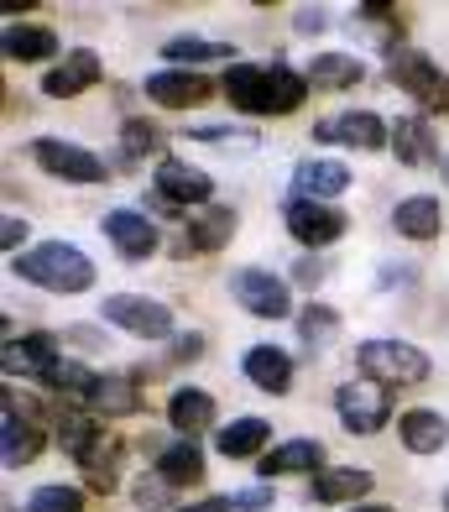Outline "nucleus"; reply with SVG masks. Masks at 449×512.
<instances>
[{
	"instance_id": "nucleus-1",
	"label": "nucleus",
	"mask_w": 449,
	"mask_h": 512,
	"mask_svg": "<svg viewBox=\"0 0 449 512\" xmlns=\"http://www.w3.org/2000/svg\"><path fill=\"white\" fill-rule=\"evenodd\" d=\"M303 95H309V79L293 74L288 63H272V68H256V63H230L225 74V100L246 115H282V110H298Z\"/></svg>"
},
{
	"instance_id": "nucleus-2",
	"label": "nucleus",
	"mask_w": 449,
	"mask_h": 512,
	"mask_svg": "<svg viewBox=\"0 0 449 512\" xmlns=\"http://www.w3.org/2000/svg\"><path fill=\"white\" fill-rule=\"evenodd\" d=\"M16 277H27V283H37L47 293H84L94 283V262L68 241H42L16 256Z\"/></svg>"
},
{
	"instance_id": "nucleus-3",
	"label": "nucleus",
	"mask_w": 449,
	"mask_h": 512,
	"mask_svg": "<svg viewBox=\"0 0 449 512\" xmlns=\"http://www.w3.org/2000/svg\"><path fill=\"white\" fill-rule=\"evenodd\" d=\"M356 361L366 366V377L371 382H397V387H413L429 377V356L418 351V345L408 340H366Z\"/></svg>"
},
{
	"instance_id": "nucleus-4",
	"label": "nucleus",
	"mask_w": 449,
	"mask_h": 512,
	"mask_svg": "<svg viewBox=\"0 0 449 512\" xmlns=\"http://www.w3.org/2000/svg\"><path fill=\"white\" fill-rule=\"evenodd\" d=\"M27 157L42 173H53L63 183H105V157H94L79 142H63V136H37V142L27 147Z\"/></svg>"
},
{
	"instance_id": "nucleus-5",
	"label": "nucleus",
	"mask_w": 449,
	"mask_h": 512,
	"mask_svg": "<svg viewBox=\"0 0 449 512\" xmlns=\"http://www.w3.org/2000/svg\"><path fill=\"white\" fill-rule=\"evenodd\" d=\"M392 84L408 89L423 110H449V74H444L429 53L397 48V53H392Z\"/></svg>"
},
{
	"instance_id": "nucleus-6",
	"label": "nucleus",
	"mask_w": 449,
	"mask_h": 512,
	"mask_svg": "<svg viewBox=\"0 0 449 512\" xmlns=\"http://www.w3.org/2000/svg\"><path fill=\"white\" fill-rule=\"evenodd\" d=\"M335 413H340V424H345L350 434H376V429L387 424V413H392L387 382H371V377L345 382V387L335 392Z\"/></svg>"
},
{
	"instance_id": "nucleus-7",
	"label": "nucleus",
	"mask_w": 449,
	"mask_h": 512,
	"mask_svg": "<svg viewBox=\"0 0 449 512\" xmlns=\"http://www.w3.org/2000/svg\"><path fill=\"white\" fill-rule=\"evenodd\" d=\"M100 314H105V324H121V330L136 335V340H168V335H173L168 304L141 298V293H115V298H105Z\"/></svg>"
},
{
	"instance_id": "nucleus-8",
	"label": "nucleus",
	"mask_w": 449,
	"mask_h": 512,
	"mask_svg": "<svg viewBox=\"0 0 449 512\" xmlns=\"http://www.w3.org/2000/svg\"><path fill=\"white\" fill-rule=\"evenodd\" d=\"M230 293H235V304H241L246 314H256V319H282L293 309L288 283H282L277 272H262V267H241L230 277Z\"/></svg>"
},
{
	"instance_id": "nucleus-9",
	"label": "nucleus",
	"mask_w": 449,
	"mask_h": 512,
	"mask_svg": "<svg viewBox=\"0 0 449 512\" xmlns=\"http://www.w3.org/2000/svg\"><path fill=\"white\" fill-rule=\"evenodd\" d=\"M314 142H340V147L376 152V147H387V126L376 110H340V115H329V121L314 126Z\"/></svg>"
},
{
	"instance_id": "nucleus-10",
	"label": "nucleus",
	"mask_w": 449,
	"mask_h": 512,
	"mask_svg": "<svg viewBox=\"0 0 449 512\" xmlns=\"http://www.w3.org/2000/svg\"><path fill=\"white\" fill-rule=\"evenodd\" d=\"M345 209L335 204H309V199H288V230H293V241L303 246H335L345 236Z\"/></svg>"
},
{
	"instance_id": "nucleus-11",
	"label": "nucleus",
	"mask_w": 449,
	"mask_h": 512,
	"mask_svg": "<svg viewBox=\"0 0 449 512\" xmlns=\"http://www.w3.org/2000/svg\"><path fill=\"white\" fill-rule=\"evenodd\" d=\"M209 194H215V183H209L204 168H194V162H183V157H162L157 162V199H168V204H209Z\"/></svg>"
},
{
	"instance_id": "nucleus-12",
	"label": "nucleus",
	"mask_w": 449,
	"mask_h": 512,
	"mask_svg": "<svg viewBox=\"0 0 449 512\" xmlns=\"http://www.w3.org/2000/svg\"><path fill=\"white\" fill-rule=\"evenodd\" d=\"M105 236L115 241V251L131 256V262H147L157 251V225L141 215V209H110L105 215Z\"/></svg>"
},
{
	"instance_id": "nucleus-13",
	"label": "nucleus",
	"mask_w": 449,
	"mask_h": 512,
	"mask_svg": "<svg viewBox=\"0 0 449 512\" xmlns=\"http://www.w3.org/2000/svg\"><path fill=\"white\" fill-rule=\"evenodd\" d=\"M89 84H100V53H89V48H74L53 74H42V95H53V100H74L84 95Z\"/></svg>"
},
{
	"instance_id": "nucleus-14",
	"label": "nucleus",
	"mask_w": 449,
	"mask_h": 512,
	"mask_svg": "<svg viewBox=\"0 0 449 512\" xmlns=\"http://www.w3.org/2000/svg\"><path fill=\"white\" fill-rule=\"evenodd\" d=\"M345 183H350V168H340V162H298L293 168V199H309V204H329L335 194H345Z\"/></svg>"
},
{
	"instance_id": "nucleus-15",
	"label": "nucleus",
	"mask_w": 449,
	"mask_h": 512,
	"mask_svg": "<svg viewBox=\"0 0 449 512\" xmlns=\"http://www.w3.org/2000/svg\"><path fill=\"white\" fill-rule=\"evenodd\" d=\"M392 152H397V162H408V168H429L439 157V136L429 126V115H403L392 131Z\"/></svg>"
},
{
	"instance_id": "nucleus-16",
	"label": "nucleus",
	"mask_w": 449,
	"mask_h": 512,
	"mask_svg": "<svg viewBox=\"0 0 449 512\" xmlns=\"http://www.w3.org/2000/svg\"><path fill=\"white\" fill-rule=\"evenodd\" d=\"M147 95L168 110H188L209 95V84L199 74H188V68H157V74H147Z\"/></svg>"
},
{
	"instance_id": "nucleus-17",
	"label": "nucleus",
	"mask_w": 449,
	"mask_h": 512,
	"mask_svg": "<svg viewBox=\"0 0 449 512\" xmlns=\"http://www.w3.org/2000/svg\"><path fill=\"white\" fill-rule=\"evenodd\" d=\"M0 48H6V58H16V63H42V58L58 53V32L37 27V21H11V27L0 32Z\"/></svg>"
},
{
	"instance_id": "nucleus-18",
	"label": "nucleus",
	"mask_w": 449,
	"mask_h": 512,
	"mask_svg": "<svg viewBox=\"0 0 449 512\" xmlns=\"http://www.w3.org/2000/svg\"><path fill=\"white\" fill-rule=\"evenodd\" d=\"M0 361H6V371H11V377H42L47 382V371H53L63 356H58V345L53 340H47V335H32V340H6V356H0Z\"/></svg>"
},
{
	"instance_id": "nucleus-19",
	"label": "nucleus",
	"mask_w": 449,
	"mask_h": 512,
	"mask_svg": "<svg viewBox=\"0 0 449 512\" xmlns=\"http://www.w3.org/2000/svg\"><path fill=\"white\" fill-rule=\"evenodd\" d=\"M168 424H173L183 439L204 434L209 424H215V398H209V392H199V387H178L173 398H168Z\"/></svg>"
},
{
	"instance_id": "nucleus-20",
	"label": "nucleus",
	"mask_w": 449,
	"mask_h": 512,
	"mask_svg": "<svg viewBox=\"0 0 449 512\" xmlns=\"http://www.w3.org/2000/svg\"><path fill=\"white\" fill-rule=\"evenodd\" d=\"M246 377L262 392H288L293 387V356L277 345H251L246 351Z\"/></svg>"
},
{
	"instance_id": "nucleus-21",
	"label": "nucleus",
	"mask_w": 449,
	"mask_h": 512,
	"mask_svg": "<svg viewBox=\"0 0 449 512\" xmlns=\"http://www.w3.org/2000/svg\"><path fill=\"white\" fill-rule=\"evenodd\" d=\"M439 220H444V209H439L434 194H413V199H403V204L392 209V225L403 230L408 241H429V236H439Z\"/></svg>"
},
{
	"instance_id": "nucleus-22",
	"label": "nucleus",
	"mask_w": 449,
	"mask_h": 512,
	"mask_svg": "<svg viewBox=\"0 0 449 512\" xmlns=\"http://www.w3.org/2000/svg\"><path fill=\"white\" fill-rule=\"evenodd\" d=\"M230 236H235V209H225V204H199L194 215H188V241H194L199 251H220Z\"/></svg>"
},
{
	"instance_id": "nucleus-23",
	"label": "nucleus",
	"mask_w": 449,
	"mask_h": 512,
	"mask_svg": "<svg viewBox=\"0 0 449 512\" xmlns=\"http://www.w3.org/2000/svg\"><path fill=\"white\" fill-rule=\"evenodd\" d=\"M324 465V445L319 439H288L262 455V476H293V471H319Z\"/></svg>"
},
{
	"instance_id": "nucleus-24",
	"label": "nucleus",
	"mask_w": 449,
	"mask_h": 512,
	"mask_svg": "<svg viewBox=\"0 0 449 512\" xmlns=\"http://www.w3.org/2000/svg\"><path fill=\"white\" fill-rule=\"evenodd\" d=\"M32 455H37V429L16 413V403H6L0 408V460L16 471V465H27Z\"/></svg>"
},
{
	"instance_id": "nucleus-25",
	"label": "nucleus",
	"mask_w": 449,
	"mask_h": 512,
	"mask_svg": "<svg viewBox=\"0 0 449 512\" xmlns=\"http://www.w3.org/2000/svg\"><path fill=\"white\" fill-rule=\"evenodd\" d=\"M444 439H449V424H444L434 408H413V413H403V445H408L413 455H434V450H444Z\"/></svg>"
},
{
	"instance_id": "nucleus-26",
	"label": "nucleus",
	"mask_w": 449,
	"mask_h": 512,
	"mask_svg": "<svg viewBox=\"0 0 449 512\" xmlns=\"http://www.w3.org/2000/svg\"><path fill=\"white\" fill-rule=\"evenodd\" d=\"M157 476L168 481V486L199 481V476H204V450L194 445V439H178V445H168V450L157 455Z\"/></svg>"
},
{
	"instance_id": "nucleus-27",
	"label": "nucleus",
	"mask_w": 449,
	"mask_h": 512,
	"mask_svg": "<svg viewBox=\"0 0 449 512\" xmlns=\"http://www.w3.org/2000/svg\"><path fill=\"white\" fill-rule=\"evenodd\" d=\"M356 79H366V63L350 58V53H319L309 68V84L314 89H350Z\"/></svg>"
},
{
	"instance_id": "nucleus-28",
	"label": "nucleus",
	"mask_w": 449,
	"mask_h": 512,
	"mask_svg": "<svg viewBox=\"0 0 449 512\" xmlns=\"http://www.w3.org/2000/svg\"><path fill=\"white\" fill-rule=\"evenodd\" d=\"M361 492H371V471L340 465V471H319L314 476V497L319 502H356Z\"/></svg>"
},
{
	"instance_id": "nucleus-29",
	"label": "nucleus",
	"mask_w": 449,
	"mask_h": 512,
	"mask_svg": "<svg viewBox=\"0 0 449 512\" xmlns=\"http://www.w3.org/2000/svg\"><path fill=\"white\" fill-rule=\"evenodd\" d=\"M267 418H235V424H225L220 429V455H230V460H246V455H256V450H267Z\"/></svg>"
},
{
	"instance_id": "nucleus-30",
	"label": "nucleus",
	"mask_w": 449,
	"mask_h": 512,
	"mask_svg": "<svg viewBox=\"0 0 449 512\" xmlns=\"http://www.w3.org/2000/svg\"><path fill=\"white\" fill-rule=\"evenodd\" d=\"M168 63H235V48L230 42H215V37H173L162 48Z\"/></svg>"
},
{
	"instance_id": "nucleus-31",
	"label": "nucleus",
	"mask_w": 449,
	"mask_h": 512,
	"mask_svg": "<svg viewBox=\"0 0 449 512\" xmlns=\"http://www.w3.org/2000/svg\"><path fill=\"white\" fill-rule=\"evenodd\" d=\"M94 413H110V418H121V413H136L141 398H136V377H100V392L89 398Z\"/></svg>"
},
{
	"instance_id": "nucleus-32",
	"label": "nucleus",
	"mask_w": 449,
	"mask_h": 512,
	"mask_svg": "<svg viewBox=\"0 0 449 512\" xmlns=\"http://www.w3.org/2000/svg\"><path fill=\"white\" fill-rule=\"evenodd\" d=\"M298 335H303V345H309V351H324V345L340 335V314L324 309V304H309V309L298 314Z\"/></svg>"
},
{
	"instance_id": "nucleus-33",
	"label": "nucleus",
	"mask_w": 449,
	"mask_h": 512,
	"mask_svg": "<svg viewBox=\"0 0 449 512\" xmlns=\"http://www.w3.org/2000/svg\"><path fill=\"white\" fill-rule=\"evenodd\" d=\"M27 512H84V492L79 486H37Z\"/></svg>"
},
{
	"instance_id": "nucleus-34",
	"label": "nucleus",
	"mask_w": 449,
	"mask_h": 512,
	"mask_svg": "<svg viewBox=\"0 0 449 512\" xmlns=\"http://www.w3.org/2000/svg\"><path fill=\"white\" fill-rule=\"evenodd\" d=\"M194 142H215V147L251 152V147H256V131H235V126H204V131H194Z\"/></svg>"
},
{
	"instance_id": "nucleus-35",
	"label": "nucleus",
	"mask_w": 449,
	"mask_h": 512,
	"mask_svg": "<svg viewBox=\"0 0 449 512\" xmlns=\"http://www.w3.org/2000/svg\"><path fill=\"white\" fill-rule=\"evenodd\" d=\"M126 152H136V157L157 152V131H152V126H141V121H131V126H126Z\"/></svg>"
},
{
	"instance_id": "nucleus-36",
	"label": "nucleus",
	"mask_w": 449,
	"mask_h": 512,
	"mask_svg": "<svg viewBox=\"0 0 449 512\" xmlns=\"http://www.w3.org/2000/svg\"><path fill=\"white\" fill-rule=\"evenodd\" d=\"M230 502L241 507V512H267L272 507V492H267V486H246V492H235Z\"/></svg>"
},
{
	"instance_id": "nucleus-37",
	"label": "nucleus",
	"mask_w": 449,
	"mask_h": 512,
	"mask_svg": "<svg viewBox=\"0 0 449 512\" xmlns=\"http://www.w3.org/2000/svg\"><path fill=\"white\" fill-rule=\"evenodd\" d=\"M162 486H168V481H162V476H157V481H147V476H141V481H136V507H147V512H157V507H162Z\"/></svg>"
},
{
	"instance_id": "nucleus-38",
	"label": "nucleus",
	"mask_w": 449,
	"mask_h": 512,
	"mask_svg": "<svg viewBox=\"0 0 449 512\" xmlns=\"http://www.w3.org/2000/svg\"><path fill=\"white\" fill-rule=\"evenodd\" d=\"M21 241H27V220H16V215H6V225H0V246H6V251H16V256H21Z\"/></svg>"
},
{
	"instance_id": "nucleus-39",
	"label": "nucleus",
	"mask_w": 449,
	"mask_h": 512,
	"mask_svg": "<svg viewBox=\"0 0 449 512\" xmlns=\"http://www.w3.org/2000/svg\"><path fill=\"white\" fill-rule=\"evenodd\" d=\"M293 27H298V32H319V27H324V11H319V6H314V11L298 6V11H293Z\"/></svg>"
},
{
	"instance_id": "nucleus-40",
	"label": "nucleus",
	"mask_w": 449,
	"mask_h": 512,
	"mask_svg": "<svg viewBox=\"0 0 449 512\" xmlns=\"http://www.w3.org/2000/svg\"><path fill=\"white\" fill-rule=\"evenodd\" d=\"M183 512H235L230 497H209V502H194V507H183Z\"/></svg>"
},
{
	"instance_id": "nucleus-41",
	"label": "nucleus",
	"mask_w": 449,
	"mask_h": 512,
	"mask_svg": "<svg viewBox=\"0 0 449 512\" xmlns=\"http://www.w3.org/2000/svg\"><path fill=\"white\" fill-rule=\"evenodd\" d=\"M356 512H397V507H356Z\"/></svg>"
},
{
	"instance_id": "nucleus-42",
	"label": "nucleus",
	"mask_w": 449,
	"mask_h": 512,
	"mask_svg": "<svg viewBox=\"0 0 449 512\" xmlns=\"http://www.w3.org/2000/svg\"><path fill=\"white\" fill-rule=\"evenodd\" d=\"M444 178H449V157H444Z\"/></svg>"
},
{
	"instance_id": "nucleus-43",
	"label": "nucleus",
	"mask_w": 449,
	"mask_h": 512,
	"mask_svg": "<svg viewBox=\"0 0 449 512\" xmlns=\"http://www.w3.org/2000/svg\"><path fill=\"white\" fill-rule=\"evenodd\" d=\"M444 507H449V492H444Z\"/></svg>"
}]
</instances>
